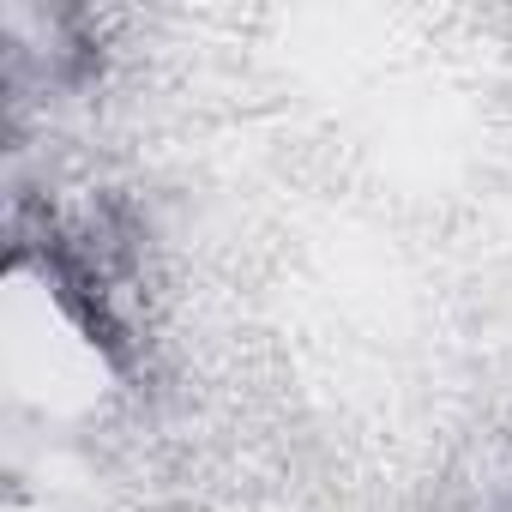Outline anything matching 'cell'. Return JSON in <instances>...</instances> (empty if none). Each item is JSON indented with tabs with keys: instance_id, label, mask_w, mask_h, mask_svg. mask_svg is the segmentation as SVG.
<instances>
[{
	"instance_id": "cell-1",
	"label": "cell",
	"mask_w": 512,
	"mask_h": 512,
	"mask_svg": "<svg viewBox=\"0 0 512 512\" xmlns=\"http://www.w3.org/2000/svg\"><path fill=\"white\" fill-rule=\"evenodd\" d=\"M13 260L49 284L55 308L79 326V338H85L109 368H121V374L133 368V332H127V320H121V308H115L109 272H103L97 253L85 247V235L61 229L55 211L25 205L19 223H13Z\"/></svg>"
}]
</instances>
